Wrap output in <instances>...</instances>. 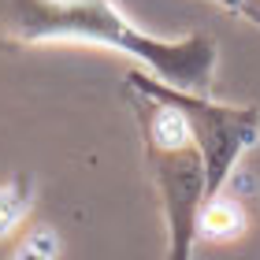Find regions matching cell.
Returning a JSON list of instances; mask_svg holds the SVG:
<instances>
[{
  "label": "cell",
  "instance_id": "6da1fadb",
  "mask_svg": "<svg viewBox=\"0 0 260 260\" xmlns=\"http://www.w3.org/2000/svg\"><path fill=\"white\" fill-rule=\"evenodd\" d=\"M0 41H89L130 52L179 86H201L212 75L216 45L208 38L152 41L119 15L112 0H0Z\"/></svg>",
  "mask_w": 260,
  "mask_h": 260
},
{
  "label": "cell",
  "instance_id": "7a4b0ae2",
  "mask_svg": "<svg viewBox=\"0 0 260 260\" xmlns=\"http://www.w3.org/2000/svg\"><path fill=\"white\" fill-rule=\"evenodd\" d=\"M242 227H245V216L231 201H208L197 216V231L205 238H216V242H227L234 234H242Z\"/></svg>",
  "mask_w": 260,
  "mask_h": 260
},
{
  "label": "cell",
  "instance_id": "3957f363",
  "mask_svg": "<svg viewBox=\"0 0 260 260\" xmlns=\"http://www.w3.org/2000/svg\"><path fill=\"white\" fill-rule=\"evenodd\" d=\"M30 193H34L30 179H11V182L0 186V238H8V234L26 219Z\"/></svg>",
  "mask_w": 260,
  "mask_h": 260
},
{
  "label": "cell",
  "instance_id": "277c9868",
  "mask_svg": "<svg viewBox=\"0 0 260 260\" xmlns=\"http://www.w3.org/2000/svg\"><path fill=\"white\" fill-rule=\"evenodd\" d=\"M56 256H60V238L52 227H34L11 253V260H56Z\"/></svg>",
  "mask_w": 260,
  "mask_h": 260
}]
</instances>
